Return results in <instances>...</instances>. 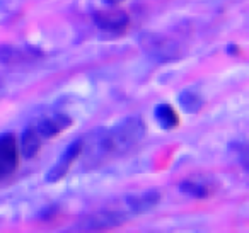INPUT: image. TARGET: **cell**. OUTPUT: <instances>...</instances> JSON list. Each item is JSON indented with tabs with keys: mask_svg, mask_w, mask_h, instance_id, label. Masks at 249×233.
Masks as SVG:
<instances>
[{
	"mask_svg": "<svg viewBox=\"0 0 249 233\" xmlns=\"http://www.w3.org/2000/svg\"><path fill=\"white\" fill-rule=\"evenodd\" d=\"M143 134H145V124L140 117H128L111 128L97 130L96 133L90 134L89 141L86 143L82 141L87 164L96 167L107 160L130 153L143 140Z\"/></svg>",
	"mask_w": 249,
	"mask_h": 233,
	"instance_id": "1",
	"label": "cell"
},
{
	"mask_svg": "<svg viewBox=\"0 0 249 233\" xmlns=\"http://www.w3.org/2000/svg\"><path fill=\"white\" fill-rule=\"evenodd\" d=\"M72 123H73L72 117L67 116L65 113H48V114H43L31 128L36 131L39 140L46 141L58 136L60 133H63Z\"/></svg>",
	"mask_w": 249,
	"mask_h": 233,
	"instance_id": "2",
	"label": "cell"
},
{
	"mask_svg": "<svg viewBox=\"0 0 249 233\" xmlns=\"http://www.w3.org/2000/svg\"><path fill=\"white\" fill-rule=\"evenodd\" d=\"M19 165V145L14 134L0 136V182L14 175Z\"/></svg>",
	"mask_w": 249,
	"mask_h": 233,
	"instance_id": "3",
	"label": "cell"
},
{
	"mask_svg": "<svg viewBox=\"0 0 249 233\" xmlns=\"http://www.w3.org/2000/svg\"><path fill=\"white\" fill-rule=\"evenodd\" d=\"M80 150H82V140L73 141L72 145L67 147V150L62 153L60 160L50 168V172L46 174V181L48 182H58L65 177V174L69 172V168L72 167V164L77 160V157L80 155Z\"/></svg>",
	"mask_w": 249,
	"mask_h": 233,
	"instance_id": "4",
	"label": "cell"
},
{
	"mask_svg": "<svg viewBox=\"0 0 249 233\" xmlns=\"http://www.w3.org/2000/svg\"><path fill=\"white\" fill-rule=\"evenodd\" d=\"M94 21L99 26L103 31L107 33H116L121 34L128 29L130 26V19L128 16L121 11H104V12H97L94 16Z\"/></svg>",
	"mask_w": 249,
	"mask_h": 233,
	"instance_id": "5",
	"label": "cell"
},
{
	"mask_svg": "<svg viewBox=\"0 0 249 233\" xmlns=\"http://www.w3.org/2000/svg\"><path fill=\"white\" fill-rule=\"evenodd\" d=\"M181 191L186 192L191 198L205 199V198H210L217 191V184L212 179L203 177V175H195V177L186 179V181L181 182Z\"/></svg>",
	"mask_w": 249,
	"mask_h": 233,
	"instance_id": "6",
	"label": "cell"
},
{
	"mask_svg": "<svg viewBox=\"0 0 249 233\" xmlns=\"http://www.w3.org/2000/svg\"><path fill=\"white\" fill-rule=\"evenodd\" d=\"M126 219V216L120 211H101L96 215L89 216L84 219L82 228L84 230H103L111 228V226H118Z\"/></svg>",
	"mask_w": 249,
	"mask_h": 233,
	"instance_id": "7",
	"label": "cell"
},
{
	"mask_svg": "<svg viewBox=\"0 0 249 233\" xmlns=\"http://www.w3.org/2000/svg\"><path fill=\"white\" fill-rule=\"evenodd\" d=\"M43 53L26 46H0V62L2 63H22L39 58Z\"/></svg>",
	"mask_w": 249,
	"mask_h": 233,
	"instance_id": "8",
	"label": "cell"
},
{
	"mask_svg": "<svg viewBox=\"0 0 249 233\" xmlns=\"http://www.w3.org/2000/svg\"><path fill=\"white\" fill-rule=\"evenodd\" d=\"M157 201H159V192L157 191L142 192V194L128 196V198H126V204L130 206V211H133V213L149 211L152 206L157 204Z\"/></svg>",
	"mask_w": 249,
	"mask_h": 233,
	"instance_id": "9",
	"label": "cell"
},
{
	"mask_svg": "<svg viewBox=\"0 0 249 233\" xmlns=\"http://www.w3.org/2000/svg\"><path fill=\"white\" fill-rule=\"evenodd\" d=\"M156 117L160 126L166 130H174L179 126V116H178L176 109L169 104H159L156 107Z\"/></svg>",
	"mask_w": 249,
	"mask_h": 233,
	"instance_id": "10",
	"label": "cell"
},
{
	"mask_svg": "<svg viewBox=\"0 0 249 233\" xmlns=\"http://www.w3.org/2000/svg\"><path fill=\"white\" fill-rule=\"evenodd\" d=\"M41 145H43V141L39 140V136L36 134V131L29 126L28 130L24 131L22 138H21V151H22V155H24L26 158L35 157V155L39 151V148H41Z\"/></svg>",
	"mask_w": 249,
	"mask_h": 233,
	"instance_id": "11",
	"label": "cell"
},
{
	"mask_svg": "<svg viewBox=\"0 0 249 233\" xmlns=\"http://www.w3.org/2000/svg\"><path fill=\"white\" fill-rule=\"evenodd\" d=\"M179 100H181V106L188 113H198L201 109V106H203V100H201V97L195 90H184L179 96Z\"/></svg>",
	"mask_w": 249,
	"mask_h": 233,
	"instance_id": "12",
	"label": "cell"
},
{
	"mask_svg": "<svg viewBox=\"0 0 249 233\" xmlns=\"http://www.w3.org/2000/svg\"><path fill=\"white\" fill-rule=\"evenodd\" d=\"M107 4H111V5H114V4H121L123 0H106Z\"/></svg>",
	"mask_w": 249,
	"mask_h": 233,
	"instance_id": "13",
	"label": "cell"
}]
</instances>
